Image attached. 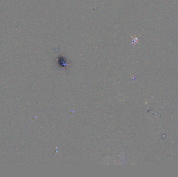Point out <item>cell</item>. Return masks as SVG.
Listing matches in <instances>:
<instances>
[{
  "label": "cell",
  "instance_id": "cell-1",
  "mask_svg": "<svg viewBox=\"0 0 178 177\" xmlns=\"http://www.w3.org/2000/svg\"><path fill=\"white\" fill-rule=\"evenodd\" d=\"M138 40H139V39L138 37H135V39H133V42L132 43V44H135V43H138Z\"/></svg>",
  "mask_w": 178,
  "mask_h": 177
}]
</instances>
